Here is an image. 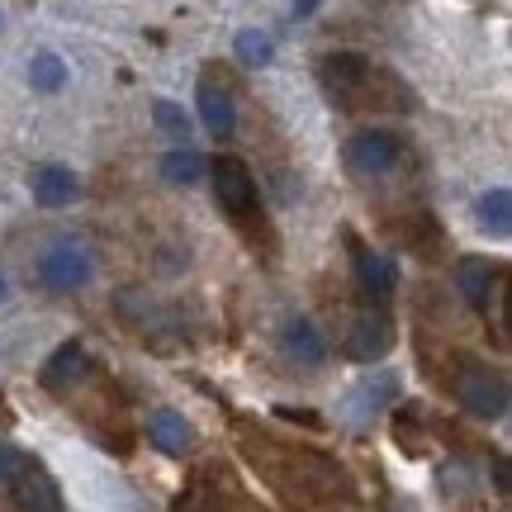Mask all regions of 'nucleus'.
<instances>
[{
  "mask_svg": "<svg viewBox=\"0 0 512 512\" xmlns=\"http://www.w3.org/2000/svg\"><path fill=\"white\" fill-rule=\"evenodd\" d=\"M38 280L53 294H76L95 280V252L81 238H53L38 252Z\"/></svg>",
  "mask_w": 512,
  "mask_h": 512,
  "instance_id": "f257e3e1",
  "label": "nucleus"
},
{
  "mask_svg": "<svg viewBox=\"0 0 512 512\" xmlns=\"http://www.w3.org/2000/svg\"><path fill=\"white\" fill-rule=\"evenodd\" d=\"M456 399L465 403V413H475L484 422L508 418V380H503V370H489L479 361H460Z\"/></svg>",
  "mask_w": 512,
  "mask_h": 512,
  "instance_id": "f03ea898",
  "label": "nucleus"
},
{
  "mask_svg": "<svg viewBox=\"0 0 512 512\" xmlns=\"http://www.w3.org/2000/svg\"><path fill=\"white\" fill-rule=\"evenodd\" d=\"M318 81H323V91L337 105H366V95L380 81V72H375V62L366 53H328L318 62Z\"/></svg>",
  "mask_w": 512,
  "mask_h": 512,
  "instance_id": "7ed1b4c3",
  "label": "nucleus"
},
{
  "mask_svg": "<svg viewBox=\"0 0 512 512\" xmlns=\"http://www.w3.org/2000/svg\"><path fill=\"white\" fill-rule=\"evenodd\" d=\"M347 162H351V171L366 176V181L389 176V171L403 162V138L394 128H361L347 143Z\"/></svg>",
  "mask_w": 512,
  "mask_h": 512,
  "instance_id": "20e7f679",
  "label": "nucleus"
},
{
  "mask_svg": "<svg viewBox=\"0 0 512 512\" xmlns=\"http://www.w3.org/2000/svg\"><path fill=\"white\" fill-rule=\"evenodd\" d=\"M389 347H394V323H389V313H375V309L356 313L347 337H342V356H347V361H361V366L384 361Z\"/></svg>",
  "mask_w": 512,
  "mask_h": 512,
  "instance_id": "39448f33",
  "label": "nucleus"
},
{
  "mask_svg": "<svg viewBox=\"0 0 512 512\" xmlns=\"http://www.w3.org/2000/svg\"><path fill=\"white\" fill-rule=\"evenodd\" d=\"M209 176H214V195H219L223 214H233V219L256 214V176L242 157H219V162H209Z\"/></svg>",
  "mask_w": 512,
  "mask_h": 512,
  "instance_id": "423d86ee",
  "label": "nucleus"
},
{
  "mask_svg": "<svg viewBox=\"0 0 512 512\" xmlns=\"http://www.w3.org/2000/svg\"><path fill=\"white\" fill-rule=\"evenodd\" d=\"M451 280H456V290H460V299L470 304V309H479V313H489V304L498 299V271L489 266V261H475V256H460L456 266H451Z\"/></svg>",
  "mask_w": 512,
  "mask_h": 512,
  "instance_id": "0eeeda50",
  "label": "nucleus"
},
{
  "mask_svg": "<svg viewBox=\"0 0 512 512\" xmlns=\"http://www.w3.org/2000/svg\"><path fill=\"white\" fill-rule=\"evenodd\" d=\"M280 351H285V361L313 370L328 361V337H323V328H313L309 318H290L280 328Z\"/></svg>",
  "mask_w": 512,
  "mask_h": 512,
  "instance_id": "6e6552de",
  "label": "nucleus"
},
{
  "mask_svg": "<svg viewBox=\"0 0 512 512\" xmlns=\"http://www.w3.org/2000/svg\"><path fill=\"white\" fill-rule=\"evenodd\" d=\"M10 494H15V508L19 512H62V494H57V479L48 470H38V465H24L10 484Z\"/></svg>",
  "mask_w": 512,
  "mask_h": 512,
  "instance_id": "1a4fd4ad",
  "label": "nucleus"
},
{
  "mask_svg": "<svg viewBox=\"0 0 512 512\" xmlns=\"http://www.w3.org/2000/svg\"><path fill=\"white\" fill-rule=\"evenodd\" d=\"M351 266H356V280H361V290H366L370 299H389V294L399 290V266L384 252H375V247H361V242H356Z\"/></svg>",
  "mask_w": 512,
  "mask_h": 512,
  "instance_id": "9d476101",
  "label": "nucleus"
},
{
  "mask_svg": "<svg viewBox=\"0 0 512 512\" xmlns=\"http://www.w3.org/2000/svg\"><path fill=\"white\" fill-rule=\"evenodd\" d=\"M147 441L162 451V456H185L195 446V427L185 422V413L176 408H152L147 413Z\"/></svg>",
  "mask_w": 512,
  "mask_h": 512,
  "instance_id": "9b49d317",
  "label": "nucleus"
},
{
  "mask_svg": "<svg viewBox=\"0 0 512 512\" xmlns=\"http://www.w3.org/2000/svg\"><path fill=\"white\" fill-rule=\"evenodd\" d=\"M76 195H81V181H76L72 166L43 162L34 171V204H43V209H67Z\"/></svg>",
  "mask_w": 512,
  "mask_h": 512,
  "instance_id": "f8f14e48",
  "label": "nucleus"
},
{
  "mask_svg": "<svg viewBox=\"0 0 512 512\" xmlns=\"http://www.w3.org/2000/svg\"><path fill=\"white\" fill-rule=\"evenodd\" d=\"M195 105H200V119H204V128H209L214 138H228V133L238 128L233 95L223 91L219 81H200V91H195Z\"/></svg>",
  "mask_w": 512,
  "mask_h": 512,
  "instance_id": "ddd939ff",
  "label": "nucleus"
},
{
  "mask_svg": "<svg viewBox=\"0 0 512 512\" xmlns=\"http://www.w3.org/2000/svg\"><path fill=\"white\" fill-rule=\"evenodd\" d=\"M81 375H86V347H81V342H62V347L48 356V366H43V389L67 394V384H76Z\"/></svg>",
  "mask_w": 512,
  "mask_h": 512,
  "instance_id": "4468645a",
  "label": "nucleus"
},
{
  "mask_svg": "<svg viewBox=\"0 0 512 512\" xmlns=\"http://www.w3.org/2000/svg\"><path fill=\"white\" fill-rule=\"evenodd\" d=\"M475 223H479V233H489V238H508L512 233V190L508 185H494V190L479 195Z\"/></svg>",
  "mask_w": 512,
  "mask_h": 512,
  "instance_id": "2eb2a0df",
  "label": "nucleus"
},
{
  "mask_svg": "<svg viewBox=\"0 0 512 512\" xmlns=\"http://www.w3.org/2000/svg\"><path fill=\"white\" fill-rule=\"evenodd\" d=\"M157 171H162L166 185H200L204 171H209V162H204L195 147H171L162 162H157Z\"/></svg>",
  "mask_w": 512,
  "mask_h": 512,
  "instance_id": "dca6fc26",
  "label": "nucleus"
},
{
  "mask_svg": "<svg viewBox=\"0 0 512 512\" xmlns=\"http://www.w3.org/2000/svg\"><path fill=\"white\" fill-rule=\"evenodd\" d=\"M29 86H34L38 95H57L62 86H67V62H62V53H53V48H38L34 57H29Z\"/></svg>",
  "mask_w": 512,
  "mask_h": 512,
  "instance_id": "f3484780",
  "label": "nucleus"
},
{
  "mask_svg": "<svg viewBox=\"0 0 512 512\" xmlns=\"http://www.w3.org/2000/svg\"><path fill=\"white\" fill-rule=\"evenodd\" d=\"M233 57H238L242 67H271L275 43L261 34V29H238V38H233Z\"/></svg>",
  "mask_w": 512,
  "mask_h": 512,
  "instance_id": "a211bd4d",
  "label": "nucleus"
},
{
  "mask_svg": "<svg viewBox=\"0 0 512 512\" xmlns=\"http://www.w3.org/2000/svg\"><path fill=\"white\" fill-rule=\"evenodd\" d=\"M152 124L162 128V138H176V147H185L190 138V114L176 100H152Z\"/></svg>",
  "mask_w": 512,
  "mask_h": 512,
  "instance_id": "6ab92c4d",
  "label": "nucleus"
},
{
  "mask_svg": "<svg viewBox=\"0 0 512 512\" xmlns=\"http://www.w3.org/2000/svg\"><path fill=\"white\" fill-rule=\"evenodd\" d=\"M19 470H24V456H19L10 441H0V484H15Z\"/></svg>",
  "mask_w": 512,
  "mask_h": 512,
  "instance_id": "aec40b11",
  "label": "nucleus"
},
{
  "mask_svg": "<svg viewBox=\"0 0 512 512\" xmlns=\"http://www.w3.org/2000/svg\"><path fill=\"white\" fill-rule=\"evenodd\" d=\"M399 446H403V451H422V441H418V422L408 427V418H403V413H399Z\"/></svg>",
  "mask_w": 512,
  "mask_h": 512,
  "instance_id": "412c9836",
  "label": "nucleus"
},
{
  "mask_svg": "<svg viewBox=\"0 0 512 512\" xmlns=\"http://www.w3.org/2000/svg\"><path fill=\"white\" fill-rule=\"evenodd\" d=\"M290 15L294 19H309V15H318V5H313V0H299V5H290Z\"/></svg>",
  "mask_w": 512,
  "mask_h": 512,
  "instance_id": "4be33fe9",
  "label": "nucleus"
},
{
  "mask_svg": "<svg viewBox=\"0 0 512 512\" xmlns=\"http://www.w3.org/2000/svg\"><path fill=\"white\" fill-rule=\"evenodd\" d=\"M0 299H5V275H0Z\"/></svg>",
  "mask_w": 512,
  "mask_h": 512,
  "instance_id": "5701e85b",
  "label": "nucleus"
}]
</instances>
